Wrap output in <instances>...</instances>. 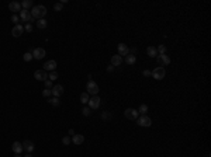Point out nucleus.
Masks as SVG:
<instances>
[{"label": "nucleus", "instance_id": "f257e3e1", "mask_svg": "<svg viewBox=\"0 0 211 157\" xmlns=\"http://www.w3.org/2000/svg\"><path fill=\"white\" fill-rule=\"evenodd\" d=\"M31 13V16L33 18H38V20H41V18L45 17V14H47V7L45 6H42V4H38V6H34L33 10L30 11Z\"/></svg>", "mask_w": 211, "mask_h": 157}, {"label": "nucleus", "instance_id": "f03ea898", "mask_svg": "<svg viewBox=\"0 0 211 157\" xmlns=\"http://www.w3.org/2000/svg\"><path fill=\"white\" fill-rule=\"evenodd\" d=\"M86 93L87 94H92V95H97L98 93V86L96 81H93V80H89L87 81V84H86Z\"/></svg>", "mask_w": 211, "mask_h": 157}, {"label": "nucleus", "instance_id": "7ed1b4c3", "mask_svg": "<svg viewBox=\"0 0 211 157\" xmlns=\"http://www.w3.org/2000/svg\"><path fill=\"white\" fill-rule=\"evenodd\" d=\"M138 115H139V112L137 109H134V108H127L124 111V117L127 119H130V121H137L138 119Z\"/></svg>", "mask_w": 211, "mask_h": 157}, {"label": "nucleus", "instance_id": "20e7f679", "mask_svg": "<svg viewBox=\"0 0 211 157\" xmlns=\"http://www.w3.org/2000/svg\"><path fill=\"white\" fill-rule=\"evenodd\" d=\"M151 73H152L151 76H152L153 79H156V80H162L163 77L166 76V70H165V68H161V66H159V68H155Z\"/></svg>", "mask_w": 211, "mask_h": 157}, {"label": "nucleus", "instance_id": "39448f33", "mask_svg": "<svg viewBox=\"0 0 211 157\" xmlns=\"http://www.w3.org/2000/svg\"><path fill=\"white\" fill-rule=\"evenodd\" d=\"M137 123H138L139 126H142V128H149V126L152 125V121H151V118H149V117H146V115H141V117H138Z\"/></svg>", "mask_w": 211, "mask_h": 157}, {"label": "nucleus", "instance_id": "423d86ee", "mask_svg": "<svg viewBox=\"0 0 211 157\" xmlns=\"http://www.w3.org/2000/svg\"><path fill=\"white\" fill-rule=\"evenodd\" d=\"M156 60H158V65H159L161 68H165V66H167V65L170 63V58H169L166 53L158 55V56H156Z\"/></svg>", "mask_w": 211, "mask_h": 157}, {"label": "nucleus", "instance_id": "0eeeda50", "mask_svg": "<svg viewBox=\"0 0 211 157\" xmlns=\"http://www.w3.org/2000/svg\"><path fill=\"white\" fill-rule=\"evenodd\" d=\"M20 21H28L30 24L31 23H34V18H33V16H31V13L28 11V10H23L21 9V11H20Z\"/></svg>", "mask_w": 211, "mask_h": 157}, {"label": "nucleus", "instance_id": "6e6552de", "mask_svg": "<svg viewBox=\"0 0 211 157\" xmlns=\"http://www.w3.org/2000/svg\"><path fill=\"white\" fill-rule=\"evenodd\" d=\"M34 79L35 80H38V81H45V80H48V72H45V70H37L35 73H34Z\"/></svg>", "mask_w": 211, "mask_h": 157}, {"label": "nucleus", "instance_id": "1a4fd4ad", "mask_svg": "<svg viewBox=\"0 0 211 157\" xmlns=\"http://www.w3.org/2000/svg\"><path fill=\"white\" fill-rule=\"evenodd\" d=\"M89 108L90 109H97L98 107H100V104H101V100L98 98L97 95H93L92 98H89Z\"/></svg>", "mask_w": 211, "mask_h": 157}, {"label": "nucleus", "instance_id": "9d476101", "mask_svg": "<svg viewBox=\"0 0 211 157\" xmlns=\"http://www.w3.org/2000/svg\"><path fill=\"white\" fill-rule=\"evenodd\" d=\"M31 53H33V58L34 59H42L45 55H47V52H45V49L44 48H35V49H33L31 51Z\"/></svg>", "mask_w": 211, "mask_h": 157}, {"label": "nucleus", "instance_id": "9b49d317", "mask_svg": "<svg viewBox=\"0 0 211 157\" xmlns=\"http://www.w3.org/2000/svg\"><path fill=\"white\" fill-rule=\"evenodd\" d=\"M64 86H61V84H56V86H54V87L51 88V93H52V95L54 97H56V98H59L62 94H64Z\"/></svg>", "mask_w": 211, "mask_h": 157}, {"label": "nucleus", "instance_id": "f8f14e48", "mask_svg": "<svg viewBox=\"0 0 211 157\" xmlns=\"http://www.w3.org/2000/svg\"><path fill=\"white\" fill-rule=\"evenodd\" d=\"M117 49H118V53H117V55H120L121 58H123V56H127V55L130 53V48H128L125 44H123V42H121V44H118Z\"/></svg>", "mask_w": 211, "mask_h": 157}, {"label": "nucleus", "instance_id": "ddd939ff", "mask_svg": "<svg viewBox=\"0 0 211 157\" xmlns=\"http://www.w3.org/2000/svg\"><path fill=\"white\" fill-rule=\"evenodd\" d=\"M24 32V27L21 25V24H17L13 27V30H11V35L14 36V38H18V36H21Z\"/></svg>", "mask_w": 211, "mask_h": 157}, {"label": "nucleus", "instance_id": "4468645a", "mask_svg": "<svg viewBox=\"0 0 211 157\" xmlns=\"http://www.w3.org/2000/svg\"><path fill=\"white\" fill-rule=\"evenodd\" d=\"M9 10L13 11V13H20V11H21V3H18V1H11V3L9 4Z\"/></svg>", "mask_w": 211, "mask_h": 157}, {"label": "nucleus", "instance_id": "2eb2a0df", "mask_svg": "<svg viewBox=\"0 0 211 157\" xmlns=\"http://www.w3.org/2000/svg\"><path fill=\"white\" fill-rule=\"evenodd\" d=\"M23 150H25L27 153H31L34 150V143L31 140H24L23 142Z\"/></svg>", "mask_w": 211, "mask_h": 157}, {"label": "nucleus", "instance_id": "dca6fc26", "mask_svg": "<svg viewBox=\"0 0 211 157\" xmlns=\"http://www.w3.org/2000/svg\"><path fill=\"white\" fill-rule=\"evenodd\" d=\"M44 68H45V72H54V70L56 69V62L55 60H48V62H45V65H44Z\"/></svg>", "mask_w": 211, "mask_h": 157}, {"label": "nucleus", "instance_id": "f3484780", "mask_svg": "<svg viewBox=\"0 0 211 157\" xmlns=\"http://www.w3.org/2000/svg\"><path fill=\"white\" fill-rule=\"evenodd\" d=\"M11 150H13L16 154H20V153L23 152V143H20V142H14V143L11 144Z\"/></svg>", "mask_w": 211, "mask_h": 157}, {"label": "nucleus", "instance_id": "a211bd4d", "mask_svg": "<svg viewBox=\"0 0 211 157\" xmlns=\"http://www.w3.org/2000/svg\"><path fill=\"white\" fill-rule=\"evenodd\" d=\"M123 63V58L120 55H113L111 56V65L113 66H120Z\"/></svg>", "mask_w": 211, "mask_h": 157}, {"label": "nucleus", "instance_id": "6ab92c4d", "mask_svg": "<svg viewBox=\"0 0 211 157\" xmlns=\"http://www.w3.org/2000/svg\"><path fill=\"white\" fill-rule=\"evenodd\" d=\"M72 142L75 143V144H82L83 142H84V136L83 135H73V138H72Z\"/></svg>", "mask_w": 211, "mask_h": 157}, {"label": "nucleus", "instance_id": "aec40b11", "mask_svg": "<svg viewBox=\"0 0 211 157\" xmlns=\"http://www.w3.org/2000/svg\"><path fill=\"white\" fill-rule=\"evenodd\" d=\"M135 62H137V56H135V55L128 53V55L125 56V63H127V65H134Z\"/></svg>", "mask_w": 211, "mask_h": 157}, {"label": "nucleus", "instance_id": "412c9836", "mask_svg": "<svg viewBox=\"0 0 211 157\" xmlns=\"http://www.w3.org/2000/svg\"><path fill=\"white\" fill-rule=\"evenodd\" d=\"M146 53H148V56L156 58V56H158V49H156L155 46H148V49H146Z\"/></svg>", "mask_w": 211, "mask_h": 157}, {"label": "nucleus", "instance_id": "4be33fe9", "mask_svg": "<svg viewBox=\"0 0 211 157\" xmlns=\"http://www.w3.org/2000/svg\"><path fill=\"white\" fill-rule=\"evenodd\" d=\"M31 7H33V1L31 0H23V3H21V9L23 10H28Z\"/></svg>", "mask_w": 211, "mask_h": 157}, {"label": "nucleus", "instance_id": "5701e85b", "mask_svg": "<svg viewBox=\"0 0 211 157\" xmlns=\"http://www.w3.org/2000/svg\"><path fill=\"white\" fill-rule=\"evenodd\" d=\"M47 25H48V23H47V20H45V18H41V20H38V21H37V27H38L40 30L47 28Z\"/></svg>", "mask_w": 211, "mask_h": 157}, {"label": "nucleus", "instance_id": "b1692460", "mask_svg": "<svg viewBox=\"0 0 211 157\" xmlns=\"http://www.w3.org/2000/svg\"><path fill=\"white\" fill-rule=\"evenodd\" d=\"M89 98H90V97H89L87 93H82L80 94V103L82 104H87V103H89Z\"/></svg>", "mask_w": 211, "mask_h": 157}, {"label": "nucleus", "instance_id": "393cba45", "mask_svg": "<svg viewBox=\"0 0 211 157\" xmlns=\"http://www.w3.org/2000/svg\"><path fill=\"white\" fill-rule=\"evenodd\" d=\"M23 60H24V62H30V60H33V53L25 52L24 55H23Z\"/></svg>", "mask_w": 211, "mask_h": 157}, {"label": "nucleus", "instance_id": "a878e982", "mask_svg": "<svg viewBox=\"0 0 211 157\" xmlns=\"http://www.w3.org/2000/svg\"><path fill=\"white\" fill-rule=\"evenodd\" d=\"M138 112H139V114H142V115H146V112H148V105H146V104H142L141 107H139Z\"/></svg>", "mask_w": 211, "mask_h": 157}, {"label": "nucleus", "instance_id": "bb28decb", "mask_svg": "<svg viewBox=\"0 0 211 157\" xmlns=\"http://www.w3.org/2000/svg\"><path fill=\"white\" fill-rule=\"evenodd\" d=\"M49 103H51V105H54V107H59V104H61V101H59V98H56V97H54V98H51V100H48Z\"/></svg>", "mask_w": 211, "mask_h": 157}, {"label": "nucleus", "instance_id": "cd10ccee", "mask_svg": "<svg viewBox=\"0 0 211 157\" xmlns=\"http://www.w3.org/2000/svg\"><path fill=\"white\" fill-rule=\"evenodd\" d=\"M48 79L51 81H54V80H56L58 79V73H56V70H54V72H51L48 74Z\"/></svg>", "mask_w": 211, "mask_h": 157}, {"label": "nucleus", "instance_id": "c85d7f7f", "mask_svg": "<svg viewBox=\"0 0 211 157\" xmlns=\"http://www.w3.org/2000/svg\"><path fill=\"white\" fill-rule=\"evenodd\" d=\"M82 114H83L84 117H90V115H92V109H90L89 107H84V108L82 109Z\"/></svg>", "mask_w": 211, "mask_h": 157}, {"label": "nucleus", "instance_id": "c756f323", "mask_svg": "<svg viewBox=\"0 0 211 157\" xmlns=\"http://www.w3.org/2000/svg\"><path fill=\"white\" fill-rule=\"evenodd\" d=\"M62 9H64V4H62L61 1L54 4V10H55V11H62Z\"/></svg>", "mask_w": 211, "mask_h": 157}, {"label": "nucleus", "instance_id": "7c9ffc66", "mask_svg": "<svg viewBox=\"0 0 211 157\" xmlns=\"http://www.w3.org/2000/svg\"><path fill=\"white\" fill-rule=\"evenodd\" d=\"M110 118H111V114H110V112L104 111V112L101 114V119H103V121H109Z\"/></svg>", "mask_w": 211, "mask_h": 157}, {"label": "nucleus", "instance_id": "2f4dec72", "mask_svg": "<svg viewBox=\"0 0 211 157\" xmlns=\"http://www.w3.org/2000/svg\"><path fill=\"white\" fill-rule=\"evenodd\" d=\"M156 49H158V53H159V55H163V53L166 52V46H165V45H159Z\"/></svg>", "mask_w": 211, "mask_h": 157}, {"label": "nucleus", "instance_id": "473e14b6", "mask_svg": "<svg viewBox=\"0 0 211 157\" xmlns=\"http://www.w3.org/2000/svg\"><path fill=\"white\" fill-rule=\"evenodd\" d=\"M70 142H72V140H70V138H69V136H65V138L62 139V143H64L65 146H69V144H70Z\"/></svg>", "mask_w": 211, "mask_h": 157}, {"label": "nucleus", "instance_id": "72a5a7b5", "mask_svg": "<svg viewBox=\"0 0 211 157\" xmlns=\"http://www.w3.org/2000/svg\"><path fill=\"white\" fill-rule=\"evenodd\" d=\"M51 94H52V93H51L49 88H44V90H42V95H44V97H49Z\"/></svg>", "mask_w": 211, "mask_h": 157}, {"label": "nucleus", "instance_id": "f704fd0d", "mask_svg": "<svg viewBox=\"0 0 211 157\" xmlns=\"http://www.w3.org/2000/svg\"><path fill=\"white\" fill-rule=\"evenodd\" d=\"M11 21H13V23H16V25H17V24L20 23V17H18L17 14H13V16H11Z\"/></svg>", "mask_w": 211, "mask_h": 157}, {"label": "nucleus", "instance_id": "c9c22d12", "mask_svg": "<svg viewBox=\"0 0 211 157\" xmlns=\"http://www.w3.org/2000/svg\"><path fill=\"white\" fill-rule=\"evenodd\" d=\"M24 31H27V32H31V31H33V24H30V23H28V24L24 27Z\"/></svg>", "mask_w": 211, "mask_h": 157}, {"label": "nucleus", "instance_id": "e433bc0d", "mask_svg": "<svg viewBox=\"0 0 211 157\" xmlns=\"http://www.w3.org/2000/svg\"><path fill=\"white\" fill-rule=\"evenodd\" d=\"M54 87V84H52V81H51V80H45V88H49V90H51V88Z\"/></svg>", "mask_w": 211, "mask_h": 157}, {"label": "nucleus", "instance_id": "4c0bfd02", "mask_svg": "<svg viewBox=\"0 0 211 157\" xmlns=\"http://www.w3.org/2000/svg\"><path fill=\"white\" fill-rule=\"evenodd\" d=\"M142 74H144V76H145V77H149V76H151V74H152V73H151V70H144V72H142Z\"/></svg>", "mask_w": 211, "mask_h": 157}, {"label": "nucleus", "instance_id": "58836bf2", "mask_svg": "<svg viewBox=\"0 0 211 157\" xmlns=\"http://www.w3.org/2000/svg\"><path fill=\"white\" fill-rule=\"evenodd\" d=\"M130 52L132 53V55H135V53H137V48H131V49H130Z\"/></svg>", "mask_w": 211, "mask_h": 157}, {"label": "nucleus", "instance_id": "ea45409f", "mask_svg": "<svg viewBox=\"0 0 211 157\" xmlns=\"http://www.w3.org/2000/svg\"><path fill=\"white\" fill-rule=\"evenodd\" d=\"M113 69H114V66H113V65L107 66V72H113Z\"/></svg>", "mask_w": 211, "mask_h": 157}, {"label": "nucleus", "instance_id": "a19ab883", "mask_svg": "<svg viewBox=\"0 0 211 157\" xmlns=\"http://www.w3.org/2000/svg\"><path fill=\"white\" fill-rule=\"evenodd\" d=\"M69 135H72V136H73V135H75V131H73V129H69Z\"/></svg>", "mask_w": 211, "mask_h": 157}, {"label": "nucleus", "instance_id": "79ce46f5", "mask_svg": "<svg viewBox=\"0 0 211 157\" xmlns=\"http://www.w3.org/2000/svg\"><path fill=\"white\" fill-rule=\"evenodd\" d=\"M23 157H33V156H31V153H27L25 156H23Z\"/></svg>", "mask_w": 211, "mask_h": 157}, {"label": "nucleus", "instance_id": "37998d69", "mask_svg": "<svg viewBox=\"0 0 211 157\" xmlns=\"http://www.w3.org/2000/svg\"><path fill=\"white\" fill-rule=\"evenodd\" d=\"M16 157H21V156H20V154H16Z\"/></svg>", "mask_w": 211, "mask_h": 157}]
</instances>
